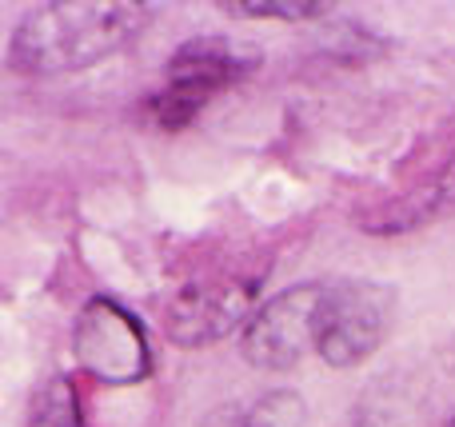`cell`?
<instances>
[{"instance_id":"7a4b0ae2","label":"cell","mask_w":455,"mask_h":427,"mask_svg":"<svg viewBox=\"0 0 455 427\" xmlns=\"http://www.w3.org/2000/svg\"><path fill=\"white\" fill-rule=\"evenodd\" d=\"M267 268H204L176 288L164 308V332L176 348H208L256 316Z\"/></svg>"},{"instance_id":"ba28073f","label":"cell","mask_w":455,"mask_h":427,"mask_svg":"<svg viewBox=\"0 0 455 427\" xmlns=\"http://www.w3.org/2000/svg\"><path fill=\"white\" fill-rule=\"evenodd\" d=\"M28 427H84V407H80L76 384L68 376H52L36 391L28 412Z\"/></svg>"},{"instance_id":"52a82bcc","label":"cell","mask_w":455,"mask_h":427,"mask_svg":"<svg viewBox=\"0 0 455 427\" xmlns=\"http://www.w3.org/2000/svg\"><path fill=\"white\" fill-rule=\"evenodd\" d=\"M455 208V168L451 172L432 176L419 188L400 192L395 200H384L376 204L368 216H360V228L368 236H403V232H416L424 224L440 220Z\"/></svg>"},{"instance_id":"5b68a950","label":"cell","mask_w":455,"mask_h":427,"mask_svg":"<svg viewBox=\"0 0 455 427\" xmlns=\"http://www.w3.org/2000/svg\"><path fill=\"white\" fill-rule=\"evenodd\" d=\"M387 288L368 284V280H344L328 284L320 316V340L315 352L328 368H355L384 344L387 336Z\"/></svg>"},{"instance_id":"277c9868","label":"cell","mask_w":455,"mask_h":427,"mask_svg":"<svg viewBox=\"0 0 455 427\" xmlns=\"http://www.w3.org/2000/svg\"><path fill=\"white\" fill-rule=\"evenodd\" d=\"M323 300H328V284L320 280H299L275 292L243 324L240 356L251 368H267V372L299 364L307 352H315V340H320Z\"/></svg>"},{"instance_id":"3957f363","label":"cell","mask_w":455,"mask_h":427,"mask_svg":"<svg viewBox=\"0 0 455 427\" xmlns=\"http://www.w3.org/2000/svg\"><path fill=\"white\" fill-rule=\"evenodd\" d=\"M72 360L92 380L132 388L152 376V344L140 316L112 296H92L72 320Z\"/></svg>"},{"instance_id":"30bf717a","label":"cell","mask_w":455,"mask_h":427,"mask_svg":"<svg viewBox=\"0 0 455 427\" xmlns=\"http://www.w3.org/2000/svg\"><path fill=\"white\" fill-rule=\"evenodd\" d=\"M304 423V399L296 391H267L248 412V427H299Z\"/></svg>"},{"instance_id":"9c48e42d","label":"cell","mask_w":455,"mask_h":427,"mask_svg":"<svg viewBox=\"0 0 455 427\" xmlns=\"http://www.w3.org/2000/svg\"><path fill=\"white\" fill-rule=\"evenodd\" d=\"M220 12L240 20H315L328 12V4L315 0H224Z\"/></svg>"},{"instance_id":"6da1fadb","label":"cell","mask_w":455,"mask_h":427,"mask_svg":"<svg viewBox=\"0 0 455 427\" xmlns=\"http://www.w3.org/2000/svg\"><path fill=\"white\" fill-rule=\"evenodd\" d=\"M156 4L136 0H48L16 20L8 68L24 76L80 72L124 52L152 24Z\"/></svg>"},{"instance_id":"8992f818","label":"cell","mask_w":455,"mask_h":427,"mask_svg":"<svg viewBox=\"0 0 455 427\" xmlns=\"http://www.w3.org/2000/svg\"><path fill=\"white\" fill-rule=\"evenodd\" d=\"M264 64V52L248 40L228 36H196L184 40L164 64V88L184 92L188 100L208 104L216 92L248 80Z\"/></svg>"},{"instance_id":"8fae6325","label":"cell","mask_w":455,"mask_h":427,"mask_svg":"<svg viewBox=\"0 0 455 427\" xmlns=\"http://www.w3.org/2000/svg\"><path fill=\"white\" fill-rule=\"evenodd\" d=\"M204 427H248V415H240L235 407H224V412H216Z\"/></svg>"}]
</instances>
